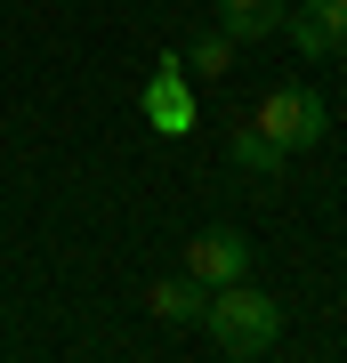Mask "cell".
Masks as SVG:
<instances>
[{"instance_id":"8","label":"cell","mask_w":347,"mask_h":363,"mask_svg":"<svg viewBox=\"0 0 347 363\" xmlns=\"http://www.w3.org/2000/svg\"><path fill=\"white\" fill-rule=\"evenodd\" d=\"M226 162H234V169H250V178H283V162H291V154H283L267 130H258V121H243V130L226 138Z\"/></svg>"},{"instance_id":"9","label":"cell","mask_w":347,"mask_h":363,"mask_svg":"<svg viewBox=\"0 0 347 363\" xmlns=\"http://www.w3.org/2000/svg\"><path fill=\"white\" fill-rule=\"evenodd\" d=\"M178 65H186L194 81H219V73L234 65V33H226V25H210V33H194L186 49H178Z\"/></svg>"},{"instance_id":"1","label":"cell","mask_w":347,"mask_h":363,"mask_svg":"<svg viewBox=\"0 0 347 363\" xmlns=\"http://www.w3.org/2000/svg\"><path fill=\"white\" fill-rule=\"evenodd\" d=\"M202 331H210V347H219V355L243 363V355H267L275 339H283V307L243 274V283H219V291L202 298Z\"/></svg>"},{"instance_id":"5","label":"cell","mask_w":347,"mask_h":363,"mask_svg":"<svg viewBox=\"0 0 347 363\" xmlns=\"http://www.w3.org/2000/svg\"><path fill=\"white\" fill-rule=\"evenodd\" d=\"M138 105H145V121H154L162 138H186V130H194V89H186V65H178V57L154 65V81H145Z\"/></svg>"},{"instance_id":"3","label":"cell","mask_w":347,"mask_h":363,"mask_svg":"<svg viewBox=\"0 0 347 363\" xmlns=\"http://www.w3.org/2000/svg\"><path fill=\"white\" fill-rule=\"evenodd\" d=\"M250 267H258V242H250L243 226H202V234L186 242V274H194L202 291H219V283H243Z\"/></svg>"},{"instance_id":"2","label":"cell","mask_w":347,"mask_h":363,"mask_svg":"<svg viewBox=\"0 0 347 363\" xmlns=\"http://www.w3.org/2000/svg\"><path fill=\"white\" fill-rule=\"evenodd\" d=\"M258 130H267L283 154H307V145H323V130H331V113H323V89H307V81H283V89L258 97Z\"/></svg>"},{"instance_id":"6","label":"cell","mask_w":347,"mask_h":363,"mask_svg":"<svg viewBox=\"0 0 347 363\" xmlns=\"http://www.w3.org/2000/svg\"><path fill=\"white\" fill-rule=\"evenodd\" d=\"M291 0H219V25L234 33V49H258L267 33H283Z\"/></svg>"},{"instance_id":"4","label":"cell","mask_w":347,"mask_h":363,"mask_svg":"<svg viewBox=\"0 0 347 363\" xmlns=\"http://www.w3.org/2000/svg\"><path fill=\"white\" fill-rule=\"evenodd\" d=\"M291 49L307 57V65H323V57H347V0H299V9L283 16Z\"/></svg>"},{"instance_id":"7","label":"cell","mask_w":347,"mask_h":363,"mask_svg":"<svg viewBox=\"0 0 347 363\" xmlns=\"http://www.w3.org/2000/svg\"><path fill=\"white\" fill-rule=\"evenodd\" d=\"M202 298H210V291L178 267V274H162V283L145 291V315H154V323H202Z\"/></svg>"}]
</instances>
